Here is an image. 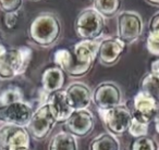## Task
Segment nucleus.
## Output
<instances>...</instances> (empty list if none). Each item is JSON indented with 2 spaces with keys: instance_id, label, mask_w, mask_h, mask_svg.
I'll return each mask as SVG.
<instances>
[{
  "instance_id": "nucleus-29",
  "label": "nucleus",
  "mask_w": 159,
  "mask_h": 150,
  "mask_svg": "<svg viewBox=\"0 0 159 150\" xmlns=\"http://www.w3.org/2000/svg\"><path fill=\"white\" fill-rule=\"evenodd\" d=\"M152 72L159 73V58L152 63Z\"/></svg>"
},
{
  "instance_id": "nucleus-16",
  "label": "nucleus",
  "mask_w": 159,
  "mask_h": 150,
  "mask_svg": "<svg viewBox=\"0 0 159 150\" xmlns=\"http://www.w3.org/2000/svg\"><path fill=\"white\" fill-rule=\"evenodd\" d=\"M43 88L47 94H53L62 89L64 84V73L59 68H49L45 70L42 76Z\"/></svg>"
},
{
  "instance_id": "nucleus-5",
  "label": "nucleus",
  "mask_w": 159,
  "mask_h": 150,
  "mask_svg": "<svg viewBox=\"0 0 159 150\" xmlns=\"http://www.w3.org/2000/svg\"><path fill=\"white\" fill-rule=\"evenodd\" d=\"M142 16L134 11H122L117 19V38L124 45L135 42L143 34Z\"/></svg>"
},
{
  "instance_id": "nucleus-32",
  "label": "nucleus",
  "mask_w": 159,
  "mask_h": 150,
  "mask_svg": "<svg viewBox=\"0 0 159 150\" xmlns=\"http://www.w3.org/2000/svg\"><path fill=\"white\" fill-rule=\"evenodd\" d=\"M155 128H156V132L159 134V115L155 119Z\"/></svg>"
},
{
  "instance_id": "nucleus-8",
  "label": "nucleus",
  "mask_w": 159,
  "mask_h": 150,
  "mask_svg": "<svg viewBox=\"0 0 159 150\" xmlns=\"http://www.w3.org/2000/svg\"><path fill=\"white\" fill-rule=\"evenodd\" d=\"M0 147L5 150L30 149L29 132L22 126L3 124L0 127Z\"/></svg>"
},
{
  "instance_id": "nucleus-4",
  "label": "nucleus",
  "mask_w": 159,
  "mask_h": 150,
  "mask_svg": "<svg viewBox=\"0 0 159 150\" xmlns=\"http://www.w3.org/2000/svg\"><path fill=\"white\" fill-rule=\"evenodd\" d=\"M74 29L82 40H97L104 33L105 19L93 8H87L77 15Z\"/></svg>"
},
{
  "instance_id": "nucleus-20",
  "label": "nucleus",
  "mask_w": 159,
  "mask_h": 150,
  "mask_svg": "<svg viewBox=\"0 0 159 150\" xmlns=\"http://www.w3.org/2000/svg\"><path fill=\"white\" fill-rule=\"evenodd\" d=\"M141 88V91L149 95L159 104V73L150 71L146 74L142 80Z\"/></svg>"
},
{
  "instance_id": "nucleus-26",
  "label": "nucleus",
  "mask_w": 159,
  "mask_h": 150,
  "mask_svg": "<svg viewBox=\"0 0 159 150\" xmlns=\"http://www.w3.org/2000/svg\"><path fill=\"white\" fill-rule=\"evenodd\" d=\"M146 46H147V50L152 55L159 57V33L149 32L146 40Z\"/></svg>"
},
{
  "instance_id": "nucleus-25",
  "label": "nucleus",
  "mask_w": 159,
  "mask_h": 150,
  "mask_svg": "<svg viewBox=\"0 0 159 150\" xmlns=\"http://www.w3.org/2000/svg\"><path fill=\"white\" fill-rule=\"evenodd\" d=\"M23 0H0V10L5 13H14L22 8Z\"/></svg>"
},
{
  "instance_id": "nucleus-34",
  "label": "nucleus",
  "mask_w": 159,
  "mask_h": 150,
  "mask_svg": "<svg viewBox=\"0 0 159 150\" xmlns=\"http://www.w3.org/2000/svg\"><path fill=\"white\" fill-rule=\"evenodd\" d=\"M0 150H5V149H3V148H1V147H0Z\"/></svg>"
},
{
  "instance_id": "nucleus-7",
  "label": "nucleus",
  "mask_w": 159,
  "mask_h": 150,
  "mask_svg": "<svg viewBox=\"0 0 159 150\" xmlns=\"http://www.w3.org/2000/svg\"><path fill=\"white\" fill-rule=\"evenodd\" d=\"M57 123L58 122L51 110L50 104L46 102L40 106L35 112H33L27 128L34 138L37 140H43L50 134Z\"/></svg>"
},
{
  "instance_id": "nucleus-19",
  "label": "nucleus",
  "mask_w": 159,
  "mask_h": 150,
  "mask_svg": "<svg viewBox=\"0 0 159 150\" xmlns=\"http://www.w3.org/2000/svg\"><path fill=\"white\" fill-rule=\"evenodd\" d=\"M121 8V0H93V9L102 18H112Z\"/></svg>"
},
{
  "instance_id": "nucleus-11",
  "label": "nucleus",
  "mask_w": 159,
  "mask_h": 150,
  "mask_svg": "<svg viewBox=\"0 0 159 150\" xmlns=\"http://www.w3.org/2000/svg\"><path fill=\"white\" fill-rule=\"evenodd\" d=\"M94 125H95V120L92 112L87 109L73 111L71 117L66 121L68 133L75 138L86 137L93 130Z\"/></svg>"
},
{
  "instance_id": "nucleus-22",
  "label": "nucleus",
  "mask_w": 159,
  "mask_h": 150,
  "mask_svg": "<svg viewBox=\"0 0 159 150\" xmlns=\"http://www.w3.org/2000/svg\"><path fill=\"white\" fill-rule=\"evenodd\" d=\"M23 94L20 88H7L0 93V106H7L14 102L22 101Z\"/></svg>"
},
{
  "instance_id": "nucleus-33",
  "label": "nucleus",
  "mask_w": 159,
  "mask_h": 150,
  "mask_svg": "<svg viewBox=\"0 0 159 150\" xmlns=\"http://www.w3.org/2000/svg\"><path fill=\"white\" fill-rule=\"evenodd\" d=\"M31 1H39V0H31Z\"/></svg>"
},
{
  "instance_id": "nucleus-24",
  "label": "nucleus",
  "mask_w": 159,
  "mask_h": 150,
  "mask_svg": "<svg viewBox=\"0 0 159 150\" xmlns=\"http://www.w3.org/2000/svg\"><path fill=\"white\" fill-rule=\"evenodd\" d=\"M157 145L154 141V139L149 138V137H141V138H136L133 141L132 146H131V150H157Z\"/></svg>"
},
{
  "instance_id": "nucleus-31",
  "label": "nucleus",
  "mask_w": 159,
  "mask_h": 150,
  "mask_svg": "<svg viewBox=\"0 0 159 150\" xmlns=\"http://www.w3.org/2000/svg\"><path fill=\"white\" fill-rule=\"evenodd\" d=\"M149 5L155 6V7H159V0H146Z\"/></svg>"
},
{
  "instance_id": "nucleus-12",
  "label": "nucleus",
  "mask_w": 159,
  "mask_h": 150,
  "mask_svg": "<svg viewBox=\"0 0 159 150\" xmlns=\"http://www.w3.org/2000/svg\"><path fill=\"white\" fill-rule=\"evenodd\" d=\"M134 112L132 117L149 124L159 115V104L144 91L136 94L133 99Z\"/></svg>"
},
{
  "instance_id": "nucleus-9",
  "label": "nucleus",
  "mask_w": 159,
  "mask_h": 150,
  "mask_svg": "<svg viewBox=\"0 0 159 150\" xmlns=\"http://www.w3.org/2000/svg\"><path fill=\"white\" fill-rule=\"evenodd\" d=\"M32 115V107L23 100L7 106H0V123L24 127L29 125Z\"/></svg>"
},
{
  "instance_id": "nucleus-27",
  "label": "nucleus",
  "mask_w": 159,
  "mask_h": 150,
  "mask_svg": "<svg viewBox=\"0 0 159 150\" xmlns=\"http://www.w3.org/2000/svg\"><path fill=\"white\" fill-rule=\"evenodd\" d=\"M3 23H5L6 27L12 29L16 27V25L18 24V12L14 13H5L3 16Z\"/></svg>"
},
{
  "instance_id": "nucleus-2",
  "label": "nucleus",
  "mask_w": 159,
  "mask_h": 150,
  "mask_svg": "<svg viewBox=\"0 0 159 150\" xmlns=\"http://www.w3.org/2000/svg\"><path fill=\"white\" fill-rule=\"evenodd\" d=\"M32 57L29 47L7 49L0 57V80H12L26 71Z\"/></svg>"
},
{
  "instance_id": "nucleus-1",
  "label": "nucleus",
  "mask_w": 159,
  "mask_h": 150,
  "mask_svg": "<svg viewBox=\"0 0 159 150\" xmlns=\"http://www.w3.org/2000/svg\"><path fill=\"white\" fill-rule=\"evenodd\" d=\"M61 34V23L56 15L44 13L32 21L29 29L30 39L35 45L48 48L58 42Z\"/></svg>"
},
{
  "instance_id": "nucleus-18",
  "label": "nucleus",
  "mask_w": 159,
  "mask_h": 150,
  "mask_svg": "<svg viewBox=\"0 0 159 150\" xmlns=\"http://www.w3.org/2000/svg\"><path fill=\"white\" fill-rule=\"evenodd\" d=\"M89 150H120V143L110 133H102L91 141Z\"/></svg>"
},
{
  "instance_id": "nucleus-23",
  "label": "nucleus",
  "mask_w": 159,
  "mask_h": 150,
  "mask_svg": "<svg viewBox=\"0 0 159 150\" xmlns=\"http://www.w3.org/2000/svg\"><path fill=\"white\" fill-rule=\"evenodd\" d=\"M128 132L130 133L131 136L135 137V138L145 137L148 133V123H145V122L132 117V122H131Z\"/></svg>"
},
{
  "instance_id": "nucleus-10",
  "label": "nucleus",
  "mask_w": 159,
  "mask_h": 150,
  "mask_svg": "<svg viewBox=\"0 0 159 150\" xmlns=\"http://www.w3.org/2000/svg\"><path fill=\"white\" fill-rule=\"evenodd\" d=\"M122 94L115 83L105 82L99 84L92 93V101L98 110H108L121 104Z\"/></svg>"
},
{
  "instance_id": "nucleus-14",
  "label": "nucleus",
  "mask_w": 159,
  "mask_h": 150,
  "mask_svg": "<svg viewBox=\"0 0 159 150\" xmlns=\"http://www.w3.org/2000/svg\"><path fill=\"white\" fill-rule=\"evenodd\" d=\"M66 97L73 111L87 109L92 101V93L89 86L83 83H73L64 90Z\"/></svg>"
},
{
  "instance_id": "nucleus-15",
  "label": "nucleus",
  "mask_w": 159,
  "mask_h": 150,
  "mask_svg": "<svg viewBox=\"0 0 159 150\" xmlns=\"http://www.w3.org/2000/svg\"><path fill=\"white\" fill-rule=\"evenodd\" d=\"M47 102L50 104L57 122H66L73 113V109L66 100L64 90H59L51 94L50 99Z\"/></svg>"
},
{
  "instance_id": "nucleus-28",
  "label": "nucleus",
  "mask_w": 159,
  "mask_h": 150,
  "mask_svg": "<svg viewBox=\"0 0 159 150\" xmlns=\"http://www.w3.org/2000/svg\"><path fill=\"white\" fill-rule=\"evenodd\" d=\"M149 32L159 33V13L155 14L149 22Z\"/></svg>"
},
{
  "instance_id": "nucleus-3",
  "label": "nucleus",
  "mask_w": 159,
  "mask_h": 150,
  "mask_svg": "<svg viewBox=\"0 0 159 150\" xmlns=\"http://www.w3.org/2000/svg\"><path fill=\"white\" fill-rule=\"evenodd\" d=\"M98 40H81L73 48V63L66 73L72 77L84 76L91 71L97 58Z\"/></svg>"
},
{
  "instance_id": "nucleus-30",
  "label": "nucleus",
  "mask_w": 159,
  "mask_h": 150,
  "mask_svg": "<svg viewBox=\"0 0 159 150\" xmlns=\"http://www.w3.org/2000/svg\"><path fill=\"white\" fill-rule=\"evenodd\" d=\"M6 50H7V48L5 47V45L1 42V40H0V57L3 55V53L6 52Z\"/></svg>"
},
{
  "instance_id": "nucleus-21",
  "label": "nucleus",
  "mask_w": 159,
  "mask_h": 150,
  "mask_svg": "<svg viewBox=\"0 0 159 150\" xmlns=\"http://www.w3.org/2000/svg\"><path fill=\"white\" fill-rule=\"evenodd\" d=\"M53 62L57 68L66 72L73 63V55L68 49H59L53 55Z\"/></svg>"
},
{
  "instance_id": "nucleus-13",
  "label": "nucleus",
  "mask_w": 159,
  "mask_h": 150,
  "mask_svg": "<svg viewBox=\"0 0 159 150\" xmlns=\"http://www.w3.org/2000/svg\"><path fill=\"white\" fill-rule=\"evenodd\" d=\"M124 50L125 45L120 42L117 37L105 38L99 42L97 58L104 65H113L118 62Z\"/></svg>"
},
{
  "instance_id": "nucleus-35",
  "label": "nucleus",
  "mask_w": 159,
  "mask_h": 150,
  "mask_svg": "<svg viewBox=\"0 0 159 150\" xmlns=\"http://www.w3.org/2000/svg\"><path fill=\"white\" fill-rule=\"evenodd\" d=\"M27 150H31V149H27Z\"/></svg>"
},
{
  "instance_id": "nucleus-36",
  "label": "nucleus",
  "mask_w": 159,
  "mask_h": 150,
  "mask_svg": "<svg viewBox=\"0 0 159 150\" xmlns=\"http://www.w3.org/2000/svg\"><path fill=\"white\" fill-rule=\"evenodd\" d=\"M157 150H159V148H158V149H157Z\"/></svg>"
},
{
  "instance_id": "nucleus-6",
  "label": "nucleus",
  "mask_w": 159,
  "mask_h": 150,
  "mask_svg": "<svg viewBox=\"0 0 159 150\" xmlns=\"http://www.w3.org/2000/svg\"><path fill=\"white\" fill-rule=\"evenodd\" d=\"M108 132L113 136H121L130 127L132 112L124 104H119L108 110H98Z\"/></svg>"
},
{
  "instance_id": "nucleus-17",
  "label": "nucleus",
  "mask_w": 159,
  "mask_h": 150,
  "mask_svg": "<svg viewBox=\"0 0 159 150\" xmlns=\"http://www.w3.org/2000/svg\"><path fill=\"white\" fill-rule=\"evenodd\" d=\"M48 150H77V141L68 132H60L51 138Z\"/></svg>"
}]
</instances>
